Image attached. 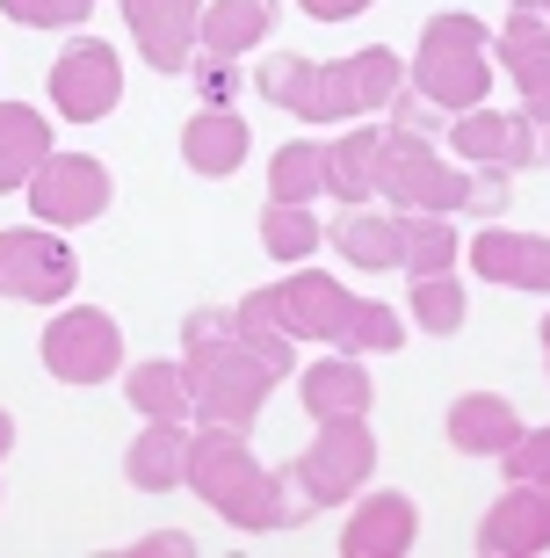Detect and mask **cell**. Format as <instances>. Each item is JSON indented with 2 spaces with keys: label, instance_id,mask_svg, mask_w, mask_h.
Here are the masks:
<instances>
[{
  "label": "cell",
  "instance_id": "1",
  "mask_svg": "<svg viewBox=\"0 0 550 558\" xmlns=\"http://www.w3.org/2000/svg\"><path fill=\"white\" fill-rule=\"evenodd\" d=\"M261 87L276 102L305 109V117H333V109L384 102L391 87H399V59H391V51H363V59H347V73H319L311 59H268Z\"/></svg>",
  "mask_w": 550,
  "mask_h": 558
},
{
  "label": "cell",
  "instance_id": "2",
  "mask_svg": "<svg viewBox=\"0 0 550 558\" xmlns=\"http://www.w3.org/2000/svg\"><path fill=\"white\" fill-rule=\"evenodd\" d=\"M276 305L297 333H347L363 349H399V319L391 312H363L347 290H333L327 276H297L290 290H276Z\"/></svg>",
  "mask_w": 550,
  "mask_h": 558
},
{
  "label": "cell",
  "instance_id": "3",
  "mask_svg": "<svg viewBox=\"0 0 550 558\" xmlns=\"http://www.w3.org/2000/svg\"><path fill=\"white\" fill-rule=\"evenodd\" d=\"M478 44H486V29L470 15L456 22H428V37H420V95L428 102H478L486 95V65H478Z\"/></svg>",
  "mask_w": 550,
  "mask_h": 558
},
{
  "label": "cell",
  "instance_id": "4",
  "mask_svg": "<svg viewBox=\"0 0 550 558\" xmlns=\"http://www.w3.org/2000/svg\"><path fill=\"white\" fill-rule=\"evenodd\" d=\"M188 472H196V494L210 500V508H232L240 522H276L283 508H268V478L246 464V450H240V435H210V442H196V457H188Z\"/></svg>",
  "mask_w": 550,
  "mask_h": 558
},
{
  "label": "cell",
  "instance_id": "5",
  "mask_svg": "<svg viewBox=\"0 0 550 558\" xmlns=\"http://www.w3.org/2000/svg\"><path fill=\"white\" fill-rule=\"evenodd\" d=\"M117 355H123V341L102 312H73V319H59L44 333V371L65 377V385H102L117 371Z\"/></svg>",
  "mask_w": 550,
  "mask_h": 558
},
{
  "label": "cell",
  "instance_id": "6",
  "mask_svg": "<svg viewBox=\"0 0 550 558\" xmlns=\"http://www.w3.org/2000/svg\"><path fill=\"white\" fill-rule=\"evenodd\" d=\"M0 290L8 298H65L73 290V254L37 232H0Z\"/></svg>",
  "mask_w": 550,
  "mask_h": 558
},
{
  "label": "cell",
  "instance_id": "7",
  "mask_svg": "<svg viewBox=\"0 0 550 558\" xmlns=\"http://www.w3.org/2000/svg\"><path fill=\"white\" fill-rule=\"evenodd\" d=\"M51 95H59V109L65 117H102L109 102L123 95V65H117V51L109 44H73L59 59V73H51Z\"/></svg>",
  "mask_w": 550,
  "mask_h": 558
},
{
  "label": "cell",
  "instance_id": "8",
  "mask_svg": "<svg viewBox=\"0 0 550 558\" xmlns=\"http://www.w3.org/2000/svg\"><path fill=\"white\" fill-rule=\"evenodd\" d=\"M29 196H37L44 218H65V226H73V218H95V210L109 204V167L102 160H73V153H65V160H44V174L29 182Z\"/></svg>",
  "mask_w": 550,
  "mask_h": 558
},
{
  "label": "cell",
  "instance_id": "9",
  "mask_svg": "<svg viewBox=\"0 0 550 558\" xmlns=\"http://www.w3.org/2000/svg\"><path fill=\"white\" fill-rule=\"evenodd\" d=\"M327 442L297 464L305 472V500H341V494H355L363 486V472H369V435H363V421H327Z\"/></svg>",
  "mask_w": 550,
  "mask_h": 558
},
{
  "label": "cell",
  "instance_id": "10",
  "mask_svg": "<svg viewBox=\"0 0 550 558\" xmlns=\"http://www.w3.org/2000/svg\"><path fill=\"white\" fill-rule=\"evenodd\" d=\"M123 15L138 29L145 59L160 73H182L188 65V37H196V0H123Z\"/></svg>",
  "mask_w": 550,
  "mask_h": 558
},
{
  "label": "cell",
  "instance_id": "11",
  "mask_svg": "<svg viewBox=\"0 0 550 558\" xmlns=\"http://www.w3.org/2000/svg\"><path fill=\"white\" fill-rule=\"evenodd\" d=\"M478 276L492 283H536L550 290V240H529V232H486L478 247H470Z\"/></svg>",
  "mask_w": 550,
  "mask_h": 558
},
{
  "label": "cell",
  "instance_id": "12",
  "mask_svg": "<svg viewBox=\"0 0 550 558\" xmlns=\"http://www.w3.org/2000/svg\"><path fill=\"white\" fill-rule=\"evenodd\" d=\"M514 407L508 399H492V392H470V399H456L449 407V442L456 450H508L514 442Z\"/></svg>",
  "mask_w": 550,
  "mask_h": 558
},
{
  "label": "cell",
  "instance_id": "13",
  "mask_svg": "<svg viewBox=\"0 0 550 558\" xmlns=\"http://www.w3.org/2000/svg\"><path fill=\"white\" fill-rule=\"evenodd\" d=\"M486 551H543L550 544V500H500V508H492L486 515Z\"/></svg>",
  "mask_w": 550,
  "mask_h": 558
},
{
  "label": "cell",
  "instance_id": "14",
  "mask_svg": "<svg viewBox=\"0 0 550 558\" xmlns=\"http://www.w3.org/2000/svg\"><path fill=\"white\" fill-rule=\"evenodd\" d=\"M305 407L319 421H355L369 407V377L355 371V363H319V371L305 377Z\"/></svg>",
  "mask_w": 550,
  "mask_h": 558
},
{
  "label": "cell",
  "instance_id": "15",
  "mask_svg": "<svg viewBox=\"0 0 550 558\" xmlns=\"http://www.w3.org/2000/svg\"><path fill=\"white\" fill-rule=\"evenodd\" d=\"M44 131H51V124H44L37 109H15V102L0 109V189L29 182V167L44 160Z\"/></svg>",
  "mask_w": 550,
  "mask_h": 558
},
{
  "label": "cell",
  "instance_id": "16",
  "mask_svg": "<svg viewBox=\"0 0 550 558\" xmlns=\"http://www.w3.org/2000/svg\"><path fill=\"white\" fill-rule=\"evenodd\" d=\"M246 160V124L240 117H196V124H188V167H196V174H232V167Z\"/></svg>",
  "mask_w": 550,
  "mask_h": 558
},
{
  "label": "cell",
  "instance_id": "17",
  "mask_svg": "<svg viewBox=\"0 0 550 558\" xmlns=\"http://www.w3.org/2000/svg\"><path fill=\"white\" fill-rule=\"evenodd\" d=\"M508 59H514V73H522V87H529V109L550 117V37H543V22H536V15H514Z\"/></svg>",
  "mask_w": 550,
  "mask_h": 558
},
{
  "label": "cell",
  "instance_id": "18",
  "mask_svg": "<svg viewBox=\"0 0 550 558\" xmlns=\"http://www.w3.org/2000/svg\"><path fill=\"white\" fill-rule=\"evenodd\" d=\"M413 544V500H369L363 508V522L347 530V551L355 558H369V551H406Z\"/></svg>",
  "mask_w": 550,
  "mask_h": 558
},
{
  "label": "cell",
  "instance_id": "19",
  "mask_svg": "<svg viewBox=\"0 0 550 558\" xmlns=\"http://www.w3.org/2000/svg\"><path fill=\"white\" fill-rule=\"evenodd\" d=\"M456 145H464L470 160H508V167H522L536 153L529 131L514 124V117H470V124H456Z\"/></svg>",
  "mask_w": 550,
  "mask_h": 558
},
{
  "label": "cell",
  "instance_id": "20",
  "mask_svg": "<svg viewBox=\"0 0 550 558\" xmlns=\"http://www.w3.org/2000/svg\"><path fill=\"white\" fill-rule=\"evenodd\" d=\"M341 254L347 262H363V269H391L399 254H406V232L399 226H384V218H341Z\"/></svg>",
  "mask_w": 550,
  "mask_h": 558
},
{
  "label": "cell",
  "instance_id": "21",
  "mask_svg": "<svg viewBox=\"0 0 550 558\" xmlns=\"http://www.w3.org/2000/svg\"><path fill=\"white\" fill-rule=\"evenodd\" d=\"M182 464H188L182 435H174V428H160V421H152V435H145L138 450H131V478H138L145 494H160V486H174V478H182Z\"/></svg>",
  "mask_w": 550,
  "mask_h": 558
},
{
  "label": "cell",
  "instance_id": "22",
  "mask_svg": "<svg viewBox=\"0 0 550 558\" xmlns=\"http://www.w3.org/2000/svg\"><path fill=\"white\" fill-rule=\"evenodd\" d=\"M327 189H341V196L377 189V131H355L341 153H327Z\"/></svg>",
  "mask_w": 550,
  "mask_h": 558
},
{
  "label": "cell",
  "instance_id": "23",
  "mask_svg": "<svg viewBox=\"0 0 550 558\" xmlns=\"http://www.w3.org/2000/svg\"><path fill=\"white\" fill-rule=\"evenodd\" d=\"M261 247L283 254V262H297V254L319 247V226H311L297 204H268V210H261Z\"/></svg>",
  "mask_w": 550,
  "mask_h": 558
},
{
  "label": "cell",
  "instance_id": "24",
  "mask_svg": "<svg viewBox=\"0 0 550 558\" xmlns=\"http://www.w3.org/2000/svg\"><path fill=\"white\" fill-rule=\"evenodd\" d=\"M276 15V0H218V15H210V51H240L246 37H261V22Z\"/></svg>",
  "mask_w": 550,
  "mask_h": 558
},
{
  "label": "cell",
  "instance_id": "25",
  "mask_svg": "<svg viewBox=\"0 0 550 558\" xmlns=\"http://www.w3.org/2000/svg\"><path fill=\"white\" fill-rule=\"evenodd\" d=\"M182 392H188V377L182 371H160V363L131 377V399H138V414H152V421H174V414H182Z\"/></svg>",
  "mask_w": 550,
  "mask_h": 558
},
{
  "label": "cell",
  "instance_id": "26",
  "mask_svg": "<svg viewBox=\"0 0 550 558\" xmlns=\"http://www.w3.org/2000/svg\"><path fill=\"white\" fill-rule=\"evenodd\" d=\"M311 174H327V153H319V145H290L283 160H276V204H305L311 189Z\"/></svg>",
  "mask_w": 550,
  "mask_h": 558
},
{
  "label": "cell",
  "instance_id": "27",
  "mask_svg": "<svg viewBox=\"0 0 550 558\" xmlns=\"http://www.w3.org/2000/svg\"><path fill=\"white\" fill-rule=\"evenodd\" d=\"M420 327H435V333L464 327V290L449 283V276H420Z\"/></svg>",
  "mask_w": 550,
  "mask_h": 558
},
{
  "label": "cell",
  "instance_id": "28",
  "mask_svg": "<svg viewBox=\"0 0 550 558\" xmlns=\"http://www.w3.org/2000/svg\"><path fill=\"white\" fill-rule=\"evenodd\" d=\"M406 232V254L399 262H413L420 276H435V262H449V232L435 226V218H413V226H399Z\"/></svg>",
  "mask_w": 550,
  "mask_h": 558
},
{
  "label": "cell",
  "instance_id": "29",
  "mask_svg": "<svg viewBox=\"0 0 550 558\" xmlns=\"http://www.w3.org/2000/svg\"><path fill=\"white\" fill-rule=\"evenodd\" d=\"M15 22H81L87 0H0Z\"/></svg>",
  "mask_w": 550,
  "mask_h": 558
},
{
  "label": "cell",
  "instance_id": "30",
  "mask_svg": "<svg viewBox=\"0 0 550 558\" xmlns=\"http://www.w3.org/2000/svg\"><path fill=\"white\" fill-rule=\"evenodd\" d=\"M514 472H522V478H543V486H550V435L522 442V457H514Z\"/></svg>",
  "mask_w": 550,
  "mask_h": 558
},
{
  "label": "cell",
  "instance_id": "31",
  "mask_svg": "<svg viewBox=\"0 0 550 558\" xmlns=\"http://www.w3.org/2000/svg\"><path fill=\"white\" fill-rule=\"evenodd\" d=\"M305 8H311L319 22H341V15H363L369 0H305Z\"/></svg>",
  "mask_w": 550,
  "mask_h": 558
},
{
  "label": "cell",
  "instance_id": "32",
  "mask_svg": "<svg viewBox=\"0 0 550 558\" xmlns=\"http://www.w3.org/2000/svg\"><path fill=\"white\" fill-rule=\"evenodd\" d=\"M8 442H15V428H8V414H0V450H8Z\"/></svg>",
  "mask_w": 550,
  "mask_h": 558
},
{
  "label": "cell",
  "instance_id": "33",
  "mask_svg": "<svg viewBox=\"0 0 550 558\" xmlns=\"http://www.w3.org/2000/svg\"><path fill=\"white\" fill-rule=\"evenodd\" d=\"M543 341H550V319H543Z\"/></svg>",
  "mask_w": 550,
  "mask_h": 558
}]
</instances>
